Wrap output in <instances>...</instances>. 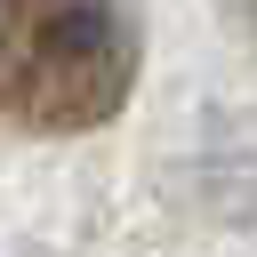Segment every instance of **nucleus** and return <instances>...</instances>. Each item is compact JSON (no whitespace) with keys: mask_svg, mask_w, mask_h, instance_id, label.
I'll use <instances>...</instances> for the list:
<instances>
[{"mask_svg":"<svg viewBox=\"0 0 257 257\" xmlns=\"http://www.w3.org/2000/svg\"><path fill=\"white\" fill-rule=\"evenodd\" d=\"M137 80V32L120 0H0V112L40 137H72L120 112Z\"/></svg>","mask_w":257,"mask_h":257,"instance_id":"f257e3e1","label":"nucleus"}]
</instances>
